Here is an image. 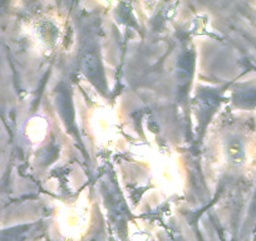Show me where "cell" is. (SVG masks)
<instances>
[{
  "label": "cell",
  "mask_w": 256,
  "mask_h": 241,
  "mask_svg": "<svg viewBox=\"0 0 256 241\" xmlns=\"http://www.w3.org/2000/svg\"><path fill=\"white\" fill-rule=\"evenodd\" d=\"M228 154L231 161L235 162V164H238L242 160V150H241L240 144H238V142H232L230 144V147L228 148Z\"/></svg>",
  "instance_id": "1"
}]
</instances>
